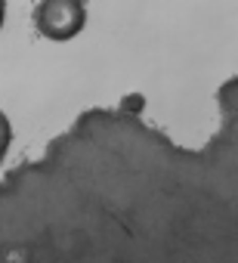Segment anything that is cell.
<instances>
[{
    "label": "cell",
    "instance_id": "6da1fadb",
    "mask_svg": "<svg viewBox=\"0 0 238 263\" xmlns=\"http://www.w3.org/2000/svg\"><path fill=\"white\" fill-rule=\"evenodd\" d=\"M84 25H87L84 0H41L34 7V28L53 44L74 41L84 31Z\"/></svg>",
    "mask_w": 238,
    "mask_h": 263
},
{
    "label": "cell",
    "instance_id": "7a4b0ae2",
    "mask_svg": "<svg viewBox=\"0 0 238 263\" xmlns=\"http://www.w3.org/2000/svg\"><path fill=\"white\" fill-rule=\"evenodd\" d=\"M10 143H13V127H10V121H7V115L0 111V158L7 155V149H10Z\"/></svg>",
    "mask_w": 238,
    "mask_h": 263
}]
</instances>
